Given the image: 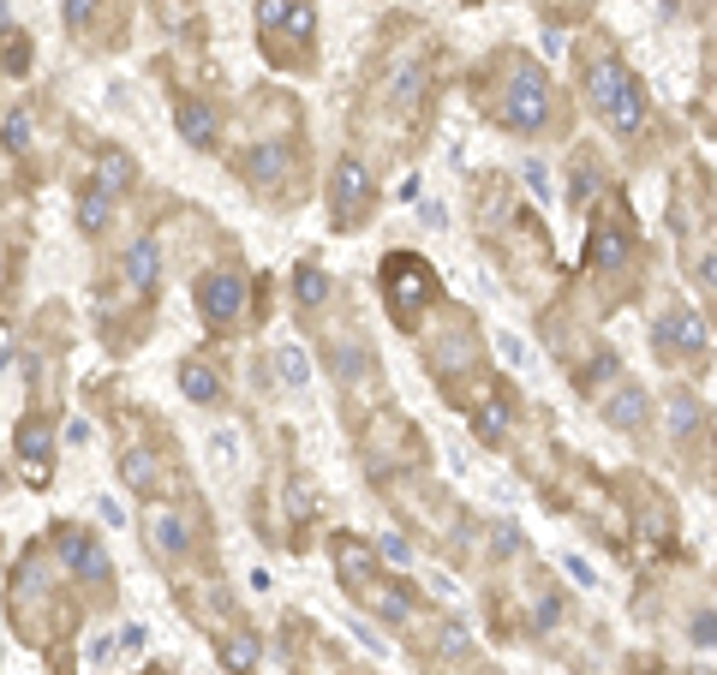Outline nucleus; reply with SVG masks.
<instances>
[{"label": "nucleus", "mask_w": 717, "mask_h": 675, "mask_svg": "<svg viewBox=\"0 0 717 675\" xmlns=\"http://www.w3.org/2000/svg\"><path fill=\"white\" fill-rule=\"evenodd\" d=\"M72 580L61 568V556L49 545H31L19 556V568H12V592H7V610H12V627H19V640H49V627L61 622V604H66Z\"/></svg>", "instance_id": "obj_1"}, {"label": "nucleus", "mask_w": 717, "mask_h": 675, "mask_svg": "<svg viewBox=\"0 0 717 675\" xmlns=\"http://www.w3.org/2000/svg\"><path fill=\"white\" fill-rule=\"evenodd\" d=\"M587 91H592V108L610 120V131H622V138L640 131V120H646V91H640V78L616 54H598L587 66Z\"/></svg>", "instance_id": "obj_2"}, {"label": "nucleus", "mask_w": 717, "mask_h": 675, "mask_svg": "<svg viewBox=\"0 0 717 675\" xmlns=\"http://www.w3.org/2000/svg\"><path fill=\"white\" fill-rule=\"evenodd\" d=\"M49 532H54V538H49V550L61 556L66 580L91 586V592H108L114 568H108V550L96 545V532H84V526H72V520H54Z\"/></svg>", "instance_id": "obj_3"}, {"label": "nucleus", "mask_w": 717, "mask_h": 675, "mask_svg": "<svg viewBox=\"0 0 717 675\" xmlns=\"http://www.w3.org/2000/svg\"><path fill=\"white\" fill-rule=\"evenodd\" d=\"M550 120V78L533 61H508V91H503V126L508 131H538Z\"/></svg>", "instance_id": "obj_4"}, {"label": "nucleus", "mask_w": 717, "mask_h": 675, "mask_svg": "<svg viewBox=\"0 0 717 675\" xmlns=\"http://www.w3.org/2000/svg\"><path fill=\"white\" fill-rule=\"evenodd\" d=\"M383 293H389V312H394V323H419V312L436 299V275H431V263L424 257H407V252H394L389 263H383Z\"/></svg>", "instance_id": "obj_5"}, {"label": "nucleus", "mask_w": 717, "mask_h": 675, "mask_svg": "<svg viewBox=\"0 0 717 675\" xmlns=\"http://www.w3.org/2000/svg\"><path fill=\"white\" fill-rule=\"evenodd\" d=\"M61 19L84 49H108L126 36V0H61Z\"/></svg>", "instance_id": "obj_6"}, {"label": "nucleus", "mask_w": 717, "mask_h": 675, "mask_svg": "<svg viewBox=\"0 0 717 675\" xmlns=\"http://www.w3.org/2000/svg\"><path fill=\"white\" fill-rule=\"evenodd\" d=\"M12 454H19V466H24V484H31V491H49L54 484V419L31 407V413L19 419V431H12Z\"/></svg>", "instance_id": "obj_7"}, {"label": "nucleus", "mask_w": 717, "mask_h": 675, "mask_svg": "<svg viewBox=\"0 0 717 675\" xmlns=\"http://www.w3.org/2000/svg\"><path fill=\"white\" fill-rule=\"evenodd\" d=\"M335 228H359L365 215H371V198H377V186H371V168H365L359 156H341L335 161Z\"/></svg>", "instance_id": "obj_8"}, {"label": "nucleus", "mask_w": 717, "mask_h": 675, "mask_svg": "<svg viewBox=\"0 0 717 675\" xmlns=\"http://www.w3.org/2000/svg\"><path fill=\"white\" fill-rule=\"evenodd\" d=\"M198 312H203L210 329H233L240 312H245V275L240 270H210L198 282Z\"/></svg>", "instance_id": "obj_9"}, {"label": "nucleus", "mask_w": 717, "mask_h": 675, "mask_svg": "<svg viewBox=\"0 0 717 675\" xmlns=\"http://www.w3.org/2000/svg\"><path fill=\"white\" fill-rule=\"evenodd\" d=\"M144 538H150V550L162 556V562L180 568L186 556L198 550V520L186 515V508H150V520H144Z\"/></svg>", "instance_id": "obj_10"}, {"label": "nucleus", "mask_w": 717, "mask_h": 675, "mask_svg": "<svg viewBox=\"0 0 717 675\" xmlns=\"http://www.w3.org/2000/svg\"><path fill=\"white\" fill-rule=\"evenodd\" d=\"M120 484H126V491H138V496H162V491H173L168 454L150 449V443H126V449H120Z\"/></svg>", "instance_id": "obj_11"}, {"label": "nucleus", "mask_w": 717, "mask_h": 675, "mask_svg": "<svg viewBox=\"0 0 717 675\" xmlns=\"http://www.w3.org/2000/svg\"><path fill=\"white\" fill-rule=\"evenodd\" d=\"M173 126H180V138L192 144V150H215V138H222V108H215L210 96H180Z\"/></svg>", "instance_id": "obj_12"}, {"label": "nucleus", "mask_w": 717, "mask_h": 675, "mask_svg": "<svg viewBox=\"0 0 717 675\" xmlns=\"http://www.w3.org/2000/svg\"><path fill=\"white\" fill-rule=\"evenodd\" d=\"M634 257V233H628L622 210H610V222L592 228V270H622Z\"/></svg>", "instance_id": "obj_13"}, {"label": "nucleus", "mask_w": 717, "mask_h": 675, "mask_svg": "<svg viewBox=\"0 0 717 675\" xmlns=\"http://www.w3.org/2000/svg\"><path fill=\"white\" fill-rule=\"evenodd\" d=\"M657 347H664V354H699V347H706V323L687 312V305H676V312L657 317Z\"/></svg>", "instance_id": "obj_14"}, {"label": "nucleus", "mask_w": 717, "mask_h": 675, "mask_svg": "<svg viewBox=\"0 0 717 675\" xmlns=\"http://www.w3.org/2000/svg\"><path fill=\"white\" fill-rule=\"evenodd\" d=\"M240 173H245L252 192H270V186H282V173H287V150L282 144H252V150L240 156Z\"/></svg>", "instance_id": "obj_15"}, {"label": "nucleus", "mask_w": 717, "mask_h": 675, "mask_svg": "<svg viewBox=\"0 0 717 675\" xmlns=\"http://www.w3.org/2000/svg\"><path fill=\"white\" fill-rule=\"evenodd\" d=\"M180 389H186V401L215 407L222 401V371H210V359H180Z\"/></svg>", "instance_id": "obj_16"}, {"label": "nucleus", "mask_w": 717, "mask_h": 675, "mask_svg": "<svg viewBox=\"0 0 717 675\" xmlns=\"http://www.w3.org/2000/svg\"><path fill=\"white\" fill-rule=\"evenodd\" d=\"M335 568H341V586H347V592H365V586L377 580L371 550L354 545V538H335Z\"/></svg>", "instance_id": "obj_17"}, {"label": "nucleus", "mask_w": 717, "mask_h": 675, "mask_svg": "<svg viewBox=\"0 0 717 675\" xmlns=\"http://www.w3.org/2000/svg\"><path fill=\"white\" fill-rule=\"evenodd\" d=\"M131 180H138V168H131V156H126V150H102V161H96V180H91L96 192H108L114 203H120Z\"/></svg>", "instance_id": "obj_18"}, {"label": "nucleus", "mask_w": 717, "mask_h": 675, "mask_svg": "<svg viewBox=\"0 0 717 675\" xmlns=\"http://www.w3.org/2000/svg\"><path fill=\"white\" fill-rule=\"evenodd\" d=\"M120 275L150 299V293H156V240H131L126 257H120Z\"/></svg>", "instance_id": "obj_19"}, {"label": "nucleus", "mask_w": 717, "mask_h": 675, "mask_svg": "<svg viewBox=\"0 0 717 675\" xmlns=\"http://www.w3.org/2000/svg\"><path fill=\"white\" fill-rule=\"evenodd\" d=\"M72 215H78V233H91V240H96V233L108 228V215H114V198L96 192V186L84 180V186H78V203H72Z\"/></svg>", "instance_id": "obj_20"}, {"label": "nucleus", "mask_w": 717, "mask_h": 675, "mask_svg": "<svg viewBox=\"0 0 717 675\" xmlns=\"http://www.w3.org/2000/svg\"><path fill=\"white\" fill-rule=\"evenodd\" d=\"M215 657L228 664V675H252L257 669V640L252 634H215Z\"/></svg>", "instance_id": "obj_21"}, {"label": "nucleus", "mask_w": 717, "mask_h": 675, "mask_svg": "<svg viewBox=\"0 0 717 675\" xmlns=\"http://www.w3.org/2000/svg\"><path fill=\"white\" fill-rule=\"evenodd\" d=\"M0 150H7V156L31 150V114H24V108H7V120H0Z\"/></svg>", "instance_id": "obj_22"}, {"label": "nucleus", "mask_w": 717, "mask_h": 675, "mask_svg": "<svg viewBox=\"0 0 717 675\" xmlns=\"http://www.w3.org/2000/svg\"><path fill=\"white\" fill-rule=\"evenodd\" d=\"M156 19H162V31H168V36L198 31V7H192V0H156Z\"/></svg>", "instance_id": "obj_23"}, {"label": "nucleus", "mask_w": 717, "mask_h": 675, "mask_svg": "<svg viewBox=\"0 0 717 675\" xmlns=\"http://www.w3.org/2000/svg\"><path fill=\"white\" fill-rule=\"evenodd\" d=\"M604 419H610V424H622V431H634V424L646 419V389H628V394H616V401L604 407Z\"/></svg>", "instance_id": "obj_24"}, {"label": "nucleus", "mask_w": 717, "mask_h": 675, "mask_svg": "<svg viewBox=\"0 0 717 675\" xmlns=\"http://www.w3.org/2000/svg\"><path fill=\"white\" fill-rule=\"evenodd\" d=\"M0 66H7V72H31V36H24V31H0Z\"/></svg>", "instance_id": "obj_25"}, {"label": "nucleus", "mask_w": 717, "mask_h": 675, "mask_svg": "<svg viewBox=\"0 0 717 675\" xmlns=\"http://www.w3.org/2000/svg\"><path fill=\"white\" fill-rule=\"evenodd\" d=\"M294 287H299V305H324V299H329V275L317 270V263H299Z\"/></svg>", "instance_id": "obj_26"}, {"label": "nucleus", "mask_w": 717, "mask_h": 675, "mask_svg": "<svg viewBox=\"0 0 717 675\" xmlns=\"http://www.w3.org/2000/svg\"><path fill=\"white\" fill-rule=\"evenodd\" d=\"M687 424H699V407H694V394H676V401H669V431L687 436Z\"/></svg>", "instance_id": "obj_27"}, {"label": "nucleus", "mask_w": 717, "mask_h": 675, "mask_svg": "<svg viewBox=\"0 0 717 675\" xmlns=\"http://www.w3.org/2000/svg\"><path fill=\"white\" fill-rule=\"evenodd\" d=\"M687 263H694V275L706 287H717V245H699V252H687Z\"/></svg>", "instance_id": "obj_28"}, {"label": "nucleus", "mask_w": 717, "mask_h": 675, "mask_svg": "<svg viewBox=\"0 0 717 675\" xmlns=\"http://www.w3.org/2000/svg\"><path fill=\"white\" fill-rule=\"evenodd\" d=\"M275 359H282V377H287V383H305V371H312V365H305V354H299L294 341H287V347H282V354H275Z\"/></svg>", "instance_id": "obj_29"}, {"label": "nucleus", "mask_w": 717, "mask_h": 675, "mask_svg": "<svg viewBox=\"0 0 717 675\" xmlns=\"http://www.w3.org/2000/svg\"><path fill=\"white\" fill-rule=\"evenodd\" d=\"M568 574H574L580 586H598V580H592V568H587V562H580V556H568Z\"/></svg>", "instance_id": "obj_30"}, {"label": "nucleus", "mask_w": 717, "mask_h": 675, "mask_svg": "<svg viewBox=\"0 0 717 675\" xmlns=\"http://www.w3.org/2000/svg\"><path fill=\"white\" fill-rule=\"evenodd\" d=\"M383 556L389 562H407V538H383Z\"/></svg>", "instance_id": "obj_31"}, {"label": "nucleus", "mask_w": 717, "mask_h": 675, "mask_svg": "<svg viewBox=\"0 0 717 675\" xmlns=\"http://www.w3.org/2000/svg\"><path fill=\"white\" fill-rule=\"evenodd\" d=\"M694 634L711 645V640H717V615H699V622H694Z\"/></svg>", "instance_id": "obj_32"}, {"label": "nucleus", "mask_w": 717, "mask_h": 675, "mask_svg": "<svg viewBox=\"0 0 717 675\" xmlns=\"http://www.w3.org/2000/svg\"><path fill=\"white\" fill-rule=\"evenodd\" d=\"M657 675H664V669H657Z\"/></svg>", "instance_id": "obj_33"}]
</instances>
